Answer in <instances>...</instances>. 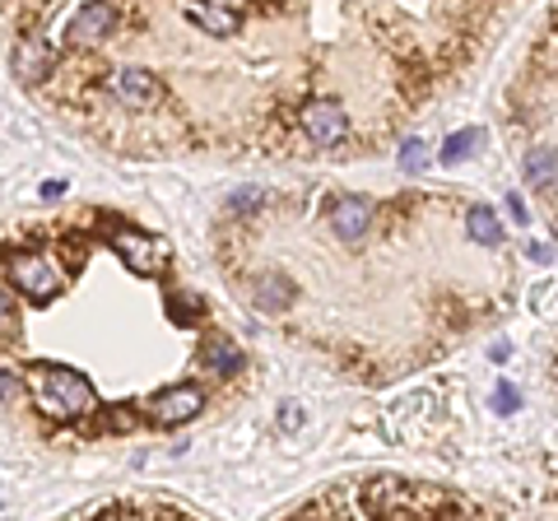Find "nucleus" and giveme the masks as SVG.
Wrapping results in <instances>:
<instances>
[{"instance_id":"13","label":"nucleus","mask_w":558,"mask_h":521,"mask_svg":"<svg viewBox=\"0 0 558 521\" xmlns=\"http://www.w3.org/2000/svg\"><path fill=\"white\" fill-rule=\"evenodd\" d=\"M168 322L172 326H182V331H191V326H201L205 322V303L196 299V293H186V289H178V293H168Z\"/></svg>"},{"instance_id":"1","label":"nucleus","mask_w":558,"mask_h":521,"mask_svg":"<svg viewBox=\"0 0 558 521\" xmlns=\"http://www.w3.org/2000/svg\"><path fill=\"white\" fill-rule=\"evenodd\" d=\"M363 512L373 517H418V512H470V502L442 489H410L405 480H377L363 494Z\"/></svg>"},{"instance_id":"9","label":"nucleus","mask_w":558,"mask_h":521,"mask_svg":"<svg viewBox=\"0 0 558 521\" xmlns=\"http://www.w3.org/2000/svg\"><path fill=\"white\" fill-rule=\"evenodd\" d=\"M112 94L121 102H131V108H154V102H163V84L154 80L149 71H135V65H126V71L112 75Z\"/></svg>"},{"instance_id":"7","label":"nucleus","mask_w":558,"mask_h":521,"mask_svg":"<svg viewBox=\"0 0 558 521\" xmlns=\"http://www.w3.org/2000/svg\"><path fill=\"white\" fill-rule=\"evenodd\" d=\"M303 131H307L317 145H340L344 131H349V117H344L340 102H330V98L307 102V108H303Z\"/></svg>"},{"instance_id":"17","label":"nucleus","mask_w":558,"mask_h":521,"mask_svg":"<svg viewBox=\"0 0 558 521\" xmlns=\"http://www.w3.org/2000/svg\"><path fill=\"white\" fill-rule=\"evenodd\" d=\"M424 163H428V145L424 141H405V145H400V168H405V172H418Z\"/></svg>"},{"instance_id":"15","label":"nucleus","mask_w":558,"mask_h":521,"mask_svg":"<svg viewBox=\"0 0 558 521\" xmlns=\"http://www.w3.org/2000/svg\"><path fill=\"white\" fill-rule=\"evenodd\" d=\"M526 182H535V186H554L558 182V149L535 145L526 154Z\"/></svg>"},{"instance_id":"21","label":"nucleus","mask_w":558,"mask_h":521,"mask_svg":"<svg viewBox=\"0 0 558 521\" xmlns=\"http://www.w3.org/2000/svg\"><path fill=\"white\" fill-rule=\"evenodd\" d=\"M266 196H260V191H238L233 196V210H252V205H260Z\"/></svg>"},{"instance_id":"8","label":"nucleus","mask_w":558,"mask_h":521,"mask_svg":"<svg viewBox=\"0 0 558 521\" xmlns=\"http://www.w3.org/2000/svg\"><path fill=\"white\" fill-rule=\"evenodd\" d=\"M112 24H117V10L108 5V0H89V5L70 20L65 33H70V43H75V47H94V43L108 38Z\"/></svg>"},{"instance_id":"2","label":"nucleus","mask_w":558,"mask_h":521,"mask_svg":"<svg viewBox=\"0 0 558 521\" xmlns=\"http://www.w3.org/2000/svg\"><path fill=\"white\" fill-rule=\"evenodd\" d=\"M33 387H38V405L51 420H80L84 410H94V387L84 381L75 368H61V363H33Z\"/></svg>"},{"instance_id":"19","label":"nucleus","mask_w":558,"mask_h":521,"mask_svg":"<svg viewBox=\"0 0 558 521\" xmlns=\"http://www.w3.org/2000/svg\"><path fill=\"white\" fill-rule=\"evenodd\" d=\"M526 256L535 260V266H549V260H554V247H549V242H531Z\"/></svg>"},{"instance_id":"16","label":"nucleus","mask_w":558,"mask_h":521,"mask_svg":"<svg viewBox=\"0 0 558 521\" xmlns=\"http://www.w3.org/2000/svg\"><path fill=\"white\" fill-rule=\"evenodd\" d=\"M480 141H484V131H480V126H470V131H457V135H451V141L442 145V154H438V159H442L447 168H457L461 159H470V154L480 149Z\"/></svg>"},{"instance_id":"11","label":"nucleus","mask_w":558,"mask_h":521,"mask_svg":"<svg viewBox=\"0 0 558 521\" xmlns=\"http://www.w3.org/2000/svg\"><path fill=\"white\" fill-rule=\"evenodd\" d=\"M252 293H256V307L260 312H284L289 303H293V280L289 275H260V280L252 284Z\"/></svg>"},{"instance_id":"6","label":"nucleus","mask_w":558,"mask_h":521,"mask_svg":"<svg viewBox=\"0 0 558 521\" xmlns=\"http://www.w3.org/2000/svg\"><path fill=\"white\" fill-rule=\"evenodd\" d=\"M330 229H336L340 242H363L373 229V201H363V196L330 201Z\"/></svg>"},{"instance_id":"20","label":"nucleus","mask_w":558,"mask_h":521,"mask_svg":"<svg viewBox=\"0 0 558 521\" xmlns=\"http://www.w3.org/2000/svg\"><path fill=\"white\" fill-rule=\"evenodd\" d=\"M0 387H5V401H10V405L20 401V381H14V368H5V373H0Z\"/></svg>"},{"instance_id":"3","label":"nucleus","mask_w":558,"mask_h":521,"mask_svg":"<svg viewBox=\"0 0 558 521\" xmlns=\"http://www.w3.org/2000/svg\"><path fill=\"white\" fill-rule=\"evenodd\" d=\"M108 242H112V252L126 260L135 275H145V280H154V275H159L168 260H172V247H168L163 238H149V233H140V229H126V223H112Z\"/></svg>"},{"instance_id":"18","label":"nucleus","mask_w":558,"mask_h":521,"mask_svg":"<svg viewBox=\"0 0 558 521\" xmlns=\"http://www.w3.org/2000/svg\"><path fill=\"white\" fill-rule=\"evenodd\" d=\"M494 405H498L502 414H512V410L521 405V396H517V387H512V381H502V387L494 391Z\"/></svg>"},{"instance_id":"14","label":"nucleus","mask_w":558,"mask_h":521,"mask_svg":"<svg viewBox=\"0 0 558 521\" xmlns=\"http://www.w3.org/2000/svg\"><path fill=\"white\" fill-rule=\"evenodd\" d=\"M465 233L480 242V247H498L502 242V223H498V215L488 210V205H475V210L465 215Z\"/></svg>"},{"instance_id":"22","label":"nucleus","mask_w":558,"mask_h":521,"mask_svg":"<svg viewBox=\"0 0 558 521\" xmlns=\"http://www.w3.org/2000/svg\"><path fill=\"white\" fill-rule=\"evenodd\" d=\"M299 424H303V405L289 401V405H284V428H299Z\"/></svg>"},{"instance_id":"5","label":"nucleus","mask_w":558,"mask_h":521,"mask_svg":"<svg viewBox=\"0 0 558 521\" xmlns=\"http://www.w3.org/2000/svg\"><path fill=\"white\" fill-rule=\"evenodd\" d=\"M201 410H205V387H196V381H178V387L149 396V405H145L149 420H154V424H168V428L196 420Z\"/></svg>"},{"instance_id":"23","label":"nucleus","mask_w":558,"mask_h":521,"mask_svg":"<svg viewBox=\"0 0 558 521\" xmlns=\"http://www.w3.org/2000/svg\"><path fill=\"white\" fill-rule=\"evenodd\" d=\"M508 210H512V219H517V223H531V219H526V205H521V196H517V191L508 196Z\"/></svg>"},{"instance_id":"12","label":"nucleus","mask_w":558,"mask_h":521,"mask_svg":"<svg viewBox=\"0 0 558 521\" xmlns=\"http://www.w3.org/2000/svg\"><path fill=\"white\" fill-rule=\"evenodd\" d=\"M186 20L205 28V33H215V38H233V33L242 28V20L233 10H219V5H186Z\"/></svg>"},{"instance_id":"10","label":"nucleus","mask_w":558,"mask_h":521,"mask_svg":"<svg viewBox=\"0 0 558 521\" xmlns=\"http://www.w3.org/2000/svg\"><path fill=\"white\" fill-rule=\"evenodd\" d=\"M201 363H205V368H215L219 377H233V373H242V350L229 336H205Z\"/></svg>"},{"instance_id":"4","label":"nucleus","mask_w":558,"mask_h":521,"mask_svg":"<svg viewBox=\"0 0 558 521\" xmlns=\"http://www.w3.org/2000/svg\"><path fill=\"white\" fill-rule=\"evenodd\" d=\"M5 275H10V284H20V293H28L33 303H47V299H57L61 293L57 266H47V260L33 256V252H10L5 256Z\"/></svg>"}]
</instances>
